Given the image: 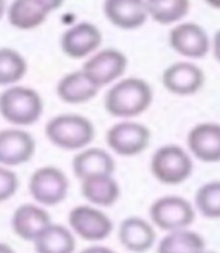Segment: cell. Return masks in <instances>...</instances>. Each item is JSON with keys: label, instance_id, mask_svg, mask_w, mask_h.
<instances>
[{"label": "cell", "instance_id": "6da1fadb", "mask_svg": "<svg viewBox=\"0 0 220 253\" xmlns=\"http://www.w3.org/2000/svg\"><path fill=\"white\" fill-rule=\"evenodd\" d=\"M152 98V87L146 80L139 77H122L106 92L104 109L113 118L132 119L145 113Z\"/></svg>", "mask_w": 220, "mask_h": 253}, {"label": "cell", "instance_id": "7a4b0ae2", "mask_svg": "<svg viewBox=\"0 0 220 253\" xmlns=\"http://www.w3.org/2000/svg\"><path fill=\"white\" fill-rule=\"evenodd\" d=\"M45 136L59 149L80 151L88 148L95 137V126L86 116L62 113L45 124Z\"/></svg>", "mask_w": 220, "mask_h": 253}, {"label": "cell", "instance_id": "3957f363", "mask_svg": "<svg viewBox=\"0 0 220 253\" xmlns=\"http://www.w3.org/2000/svg\"><path fill=\"white\" fill-rule=\"evenodd\" d=\"M43 112V98L34 87L12 84L0 93V116L14 126L34 125Z\"/></svg>", "mask_w": 220, "mask_h": 253}, {"label": "cell", "instance_id": "277c9868", "mask_svg": "<svg viewBox=\"0 0 220 253\" xmlns=\"http://www.w3.org/2000/svg\"><path fill=\"white\" fill-rule=\"evenodd\" d=\"M151 172L162 184L178 185L190 178L193 172L192 154L175 143L163 145L152 154Z\"/></svg>", "mask_w": 220, "mask_h": 253}, {"label": "cell", "instance_id": "5b68a950", "mask_svg": "<svg viewBox=\"0 0 220 253\" xmlns=\"http://www.w3.org/2000/svg\"><path fill=\"white\" fill-rule=\"evenodd\" d=\"M195 208L181 196H163L152 202L149 217L152 223L166 232L187 229L195 221Z\"/></svg>", "mask_w": 220, "mask_h": 253}, {"label": "cell", "instance_id": "8992f818", "mask_svg": "<svg viewBox=\"0 0 220 253\" xmlns=\"http://www.w3.org/2000/svg\"><path fill=\"white\" fill-rule=\"evenodd\" d=\"M151 142V131L146 125L125 119L112 125L106 133V143L121 157L142 154Z\"/></svg>", "mask_w": 220, "mask_h": 253}, {"label": "cell", "instance_id": "52a82bcc", "mask_svg": "<svg viewBox=\"0 0 220 253\" xmlns=\"http://www.w3.org/2000/svg\"><path fill=\"white\" fill-rule=\"evenodd\" d=\"M127 56L122 51L116 48H104L97 50L93 54L86 57L82 71L101 89L122 79L127 71Z\"/></svg>", "mask_w": 220, "mask_h": 253}, {"label": "cell", "instance_id": "ba28073f", "mask_svg": "<svg viewBox=\"0 0 220 253\" xmlns=\"http://www.w3.org/2000/svg\"><path fill=\"white\" fill-rule=\"evenodd\" d=\"M68 178L54 166L37 169L29 179V192L41 207H54L68 195Z\"/></svg>", "mask_w": 220, "mask_h": 253}, {"label": "cell", "instance_id": "9c48e42d", "mask_svg": "<svg viewBox=\"0 0 220 253\" xmlns=\"http://www.w3.org/2000/svg\"><path fill=\"white\" fill-rule=\"evenodd\" d=\"M70 229L86 241H103L113 229L110 217L92 205H79L70 211Z\"/></svg>", "mask_w": 220, "mask_h": 253}, {"label": "cell", "instance_id": "30bf717a", "mask_svg": "<svg viewBox=\"0 0 220 253\" xmlns=\"http://www.w3.org/2000/svg\"><path fill=\"white\" fill-rule=\"evenodd\" d=\"M171 48L187 59H202L211 48L207 30L192 21L176 23L169 32Z\"/></svg>", "mask_w": 220, "mask_h": 253}, {"label": "cell", "instance_id": "8fae6325", "mask_svg": "<svg viewBox=\"0 0 220 253\" xmlns=\"http://www.w3.org/2000/svg\"><path fill=\"white\" fill-rule=\"evenodd\" d=\"M101 42V30L89 21H82L64 32L60 48L71 59H86L100 48Z\"/></svg>", "mask_w": 220, "mask_h": 253}, {"label": "cell", "instance_id": "7c38bea8", "mask_svg": "<svg viewBox=\"0 0 220 253\" xmlns=\"http://www.w3.org/2000/svg\"><path fill=\"white\" fill-rule=\"evenodd\" d=\"M37 151L34 136L17 128H5L0 131V165L15 168L32 160Z\"/></svg>", "mask_w": 220, "mask_h": 253}, {"label": "cell", "instance_id": "4fadbf2b", "mask_svg": "<svg viewBox=\"0 0 220 253\" xmlns=\"http://www.w3.org/2000/svg\"><path fill=\"white\" fill-rule=\"evenodd\" d=\"M162 83L168 92L179 97H188L202 89L205 74L193 62H175L163 71Z\"/></svg>", "mask_w": 220, "mask_h": 253}, {"label": "cell", "instance_id": "5bb4252c", "mask_svg": "<svg viewBox=\"0 0 220 253\" xmlns=\"http://www.w3.org/2000/svg\"><path fill=\"white\" fill-rule=\"evenodd\" d=\"M187 146L192 157L204 163L220 162V124L201 122L188 131Z\"/></svg>", "mask_w": 220, "mask_h": 253}, {"label": "cell", "instance_id": "9a60e30c", "mask_svg": "<svg viewBox=\"0 0 220 253\" xmlns=\"http://www.w3.org/2000/svg\"><path fill=\"white\" fill-rule=\"evenodd\" d=\"M103 11L106 18L122 30L139 29L149 18L146 0H104Z\"/></svg>", "mask_w": 220, "mask_h": 253}, {"label": "cell", "instance_id": "2e32d148", "mask_svg": "<svg viewBox=\"0 0 220 253\" xmlns=\"http://www.w3.org/2000/svg\"><path fill=\"white\" fill-rule=\"evenodd\" d=\"M51 223V217L45 208L35 204L20 205L11 218L12 231L26 241H35L38 235Z\"/></svg>", "mask_w": 220, "mask_h": 253}, {"label": "cell", "instance_id": "e0dca14e", "mask_svg": "<svg viewBox=\"0 0 220 253\" xmlns=\"http://www.w3.org/2000/svg\"><path fill=\"white\" fill-rule=\"evenodd\" d=\"M98 90L100 87L82 71V68L79 71L65 74L56 86L59 100L73 106L89 103L97 97Z\"/></svg>", "mask_w": 220, "mask_h": 253}, {"label": "cell", "instance_id": "ac0fdd59", "mask_svg": "<svg viewBox=\"0 0 220 253\" xmlns=\"http://www.w3.org/2000/svg\"><path fill=\"white\" fill-rule=\"evenodd\" d=\"M118 237L121 244L133 253H145L155 243V231L142 217H127L119 225Z\"/></svg>", "mask_w": 220, "mask_h": 253}, {"label": "cell", "instance_id": "d6986e66", "mask_svg": "<svg viewBox=\"0 0 220 253\" xmlns=\"http://www.w3.org/2000/svg\"><path fill=\"white\" fill-rule=\"evenodd\" d=\"M73 170L82 181L93 175H112L115 160L109 151L103 148H83L73 160Z\"/></svg>", "mask_w": 220, "mask_h": 253}, {"label": "cell", "instance_id": "ffe728a7", "mask_svg": "<svg viewBox=\"0 0 220 253\" xmlns=\"http://www.w3.org/2000/svg\"><path fill=\"white\" fill-rule=\"evenodd\" d=\"M51 11L41 0H14L6 9L8 21L18 30H34L45 23Z\"/></svg>", "mask_w": 220, "mask_h": 253}, {"label": "cell", "instance_id": "44dd1931", "mask_svg": "<svg viewBox=\"0 0 220 253\" xmlns=\"http://www.w3.org/2000/svg\"><path fill=\"white\" fill-rule=\"evenodd\" d=\"M83 198L95 207H112L121 198V187L112 175H93L82 179Z\"/></svg>", "mask_w": 220, "mask_h": 253}, {"label": "cell", "instance_id": "7402d4cb", "mask_svg": "<svg viewBox=\"0 0 220 253\" xmlns=\"http://www.w3.org/2000/svg\"><path fill=\"white\" fill-rule=\"evenodd\" d=\"M37 253H74V232L62 225L50 223L34 241Z\"/></svg>", "mask_w": 220, "mask_h": 253}, {"label": "cell", "instance_id": "603a6c76", "mask_svg": "<svg viewBox=\"0 0 220 253\" xmlns=\"http://www.w3.org/2000/svg\"><path fill=\"white\" fill-rule=\"evenodd\" d=\"M205 249L204 237L187 228L168 232L160 240L157 253H201Z\"/></svg>", "mask_w": 220, "mask_h": 253}, {"label": "cell", "instance_id": "cb8c5ba5", "mask_svg": "<svg viewBox=\"0 0 220 253\" xmlns=\"http://www.w3.org/2000/svg\"><path fill=\"white\" fill-rule=\"evenodd\" d=\"M148 15L155 23L169 26L181 23L188 14L190 0H146Z\"/></svg>", "mask_w": 220, "mask_h": 253}, {"label": "cell", "instance_id": "d4e9b609", "mask_svg": "<svg viewBox=\"0 0 220 253\" xmlns=\"http://www.w3.org/2000/svg\"><path fill=\"white\" fill-rule=\"evenodd\" d=\"M27 73L26 57L9 47L0 48V86L17 84Z\"/></svg>", "mask_w": 220, "mask_h": 253}, {"label": "cell", "instance_id": "484cf974", "mask_svg": "<svg viewBox=\"0 0 220 253\" xmlns=\"http://www.w3.org/2000/svg\"><path fill=\"white\" fill-rule=\"evenodd\" d=\"M198 211L207 218H220V181H210L201 185L195 196Z\"/></svg>", "mask_w": 220, "mask_h": 253}, {"label": "cell", "instance_id": "4316f807", "mask_svg": "<svg viewBox=\"0 0 220 253\" xmlns=\"http://www.w3.org/2000/svg\"><path fill=\"white\" fill-rule=\"evenodd\" d=\"M20 181L15 172L9 168L0 165V202H5L11 199L18 190Z\"/></svg>", "mask_w": 220, "mask_h": 253}, {"label": "cell", "instance_id": "83f0119b", "mask_svg": "<svg viewBox=\"0 0 220 253\" xmlns=\"http://www.w3.org/2000/svg\"><path fill=\"white\" fill-rule=\"evenodd\" d=\"M211 50L214 54V59L220 63V29L214 34L213 41H211Z\"/></svg>", "mask_w": 220, "mask_h": 253}, {"label": "cell", "instance_id": "f1b7e54d", "mask_svg": "<svg viewBox=\"0 0 220 253\" xmlns=\"http://www.w3.org/2000/svg\"><path fill=\"white\" fill-rule=\"evenodd\" d=\"M80 253H116V252L106 246H90V247L83 249Z\"/></svg>", "mask_w": 220, "mask_h": 253}, {"label": "cell", "instance_id": "f546056e", "mask_svg": "<svg viewBox=\"0 0 220 253\" xmlns=\"http://www.w3.org/2000/svg\"><path fill=\"white\" fill-rule=\"evenodd\" d=\"M41 2L53 12V11H57L62 5H64L65 0H41Z\"/></svg>", "mask_w": 220, "mask_h": 253}, {"label": "cell", "instance_id": "4dcf8cb0", "mask_svg": "<svg viewBox=\"0 0 220 253\" xmlns=\"http://www.w3.org/2000/svg\"><path fill=\"white\" fill-rule=\"evenodd\" d=\"M0 253H15V252L11 246H8L5 243H0Z\"/></svg>", "mask_w": 220, "mask_h": 253}, {"label": "cell", "instance_id": "1f68e13d", "mask_svg": "<svg viewBox=\"0 0 220 253\" xmlns=\"http://www.w3.org/2000/svg\"><path fill=\"white\" fill-rule=\"evenodd\" d=\"M6 9H8V6H6V0H0V20H2L3 15L6 14Z\"/></svg>", "mask_w": 220, "mask_h": 253}, {"label": "cell", "instance_id": "d6a6232c", "mask_svg": "<svg viewBox=\"0 0 220 253\" xmlns=\"http://www.w3.org/2000/svg\"><path fill=\"white\" fill-rule=\"evenodd\" d=\"M204 2L214 9H220V0H204Z\"/></svg>", "mask_w": 220, "mask_h": 253}, {"label": "cell", "instance_id": "836d02e7", "mask_svg": "<svg viewBox=\"0 0 220 253\" xmlns=\"http://www.w3.org/2000/svg\"><path fill=\"white\" fill-rule=\"evenodd\" d=\"M201 253H216V252H213V250H207V249H205V250H204V252H201Z\"/></svg>", "mask_w": 220, "mask_h": 253}]
</instances>
